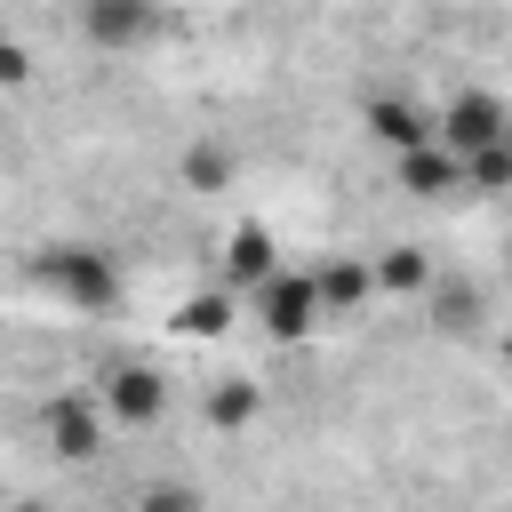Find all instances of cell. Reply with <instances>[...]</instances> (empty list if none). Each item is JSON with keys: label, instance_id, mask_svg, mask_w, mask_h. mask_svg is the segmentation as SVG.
<instances>
[{"label": "cell", "instance_id": "cell-1", "mask_svg": "<svg viewBox=\"0 0 512 512\" xmlns=\"http://www.w3.org/2000/svg\"><path fill=\"white\" fill-rule=\"evenodd\" d=\"M256 328L272 336V344H312L336 312H328V288H320V264H280L256 296Z\"/></svg>", "mask_w": 512, "mask_h": 512}, {"label": "cell", "instance_id": "cell-2", "mask_svg": "<svg viewBox=\"0 0 512 512\" xmlns=\"http://www.w3.org/2000/svg\"><path fill=\"white\" fill-rule=\"evenodd\" d=\"M32 272H40V288H48L64 312H112V304H120V264H112L104 248H88V240L48 248Z\"/></svg>", "mask_w": 512, "mask_h": 512}, {"label": "cell", "instance_id": "cell-3", "mask_svg": "<svg viewBox=\"0 0 512 512\" xmlns=\"http://www.w3.org/2000/svg\"><path fill=\"white\" fill-rule=\"evenodd\" d=\"M504 136H512V104H504L496 88H456V96H448L440 144H448L456 160H472V152H488V144H504Z\"/></svg>", "mask_w": 512, "mask_h": 512}, {"label": "cell", "instance_id": "cell-4", "mask_svg": "<svg viewBox=\"0 0 512 512\" xmlns=\"http://www.w3.org/2000/svg\"><path fill=\"white\" fill-rule=\"evenodd\" d=\"M80 32L104 56H136L160 32V0H80Z\"/></svg>", "mask_w": 512, "mask_h": 512}, {"label": "cell", "instance_id": "cell-5", "mask_svg": "<svg viewBox=\"0 0 512 512\" xmlns=\"http://www.w3.org/2000/svg\"><path fill=\"white\" fill-rule=\"evenodd\" d=\"M104 416L112 424H128V432H152L160 424V408H168V384H160V368H144V360H120L112 376H104Z\"/></svg>", "mask_w": 512, "mask_h": 512}, {"label": "cell", "instance_id": "cell-6", "mask_svg": "<svg viewBox=\"0 0 512 512\" xmlns=\"http://www.w3.org/2000/svg\"><path fill=\"white\" fill-rule=\"evenodd\" d=\"M48 440H56L64 464H96V456H104V400L64 392V400L48 408Z\"/></svg>", "mask_w": 512, "mask_h": 512}, {"label": "cell", "instance_id": "cell-7", "mask_svg": "<svg viewBox=\"0 0 512 512\" xmlns=\"http://www.w3.org/2000/svg\"><path fill=\"white\" fill-rule=\"evenodd\" d=\"M272 272H280V240H272L264 224H232V232H224V288L256 296Z\"/></svg>", "mask_w": 512, "mask_h": 512}, {"label": "cell", "instance_id": "cell-8", "mask_svg": "<svg viewBox=\"0 0 512 512\" xmlns=\"http://www.w3.org/2000/svg\"><path fill=\"white\" fill-rule=\"evenodd\" d=\"M368 136H376V144L400 160V152H424V144H440V120H424L408 96H376V104H368Z\"/></svg>", "mask_w": 512, "mask_h": 512}, {"label": "cell", "instance_id": "cell-9", "mask_svg": "<svg viewBox=\"0 0 512 512\" xmlns=\"http://www.w3.org/2000/svg\"><path fill=\"white\" fill-rule=\"evenodd\" d=\"M400 192H416V200H448V192H464V160H456L448 144L400 152Z\"/></svg>", "mask_w": 512, "mask_h": 512}, {"label": "cell", "instance_id": "cell-10", "mask_svg": "<svg viewBox=\"0 0 512 512\" xmlns=\"http://www.w3.org/2000/svg\"><path fill=\"white\" fill-rule=\"evenodd\" d=\"M232 296H240V288L184 296V304H176V336H200V344H208V336H224V328H232Z\"/></svg>", "mask_w": 512, "mask_h": 512}, {"label": "cell", "instance_id": "cell-11", "mask_svg": "<svg viewBox=\"0 0 512 512\" xmlns=\"http://www.w3.org/2000/svg\"><path fill=\"white\" fill-rule=\"evenodd\" d=\"M256 416H264V392H256L248 376H224V384L208 392V424H216V432H240V424H256Z\"/></svg>", "mask_w": 512, "mask_h": 512}, {"label": "cell", "instance_id": "cell-12", "mask_svg": "<svg viewBox=\"0 0 512 512\" xmlns=\"http://www.w3.org/2000/svg\"><path fill=\"white\" fill-rule=\"evenodd\" d=\"M376 288H384V296L432 288V256H424V248H384V256H376Z\"/></svg>", "mask_w": 512, "mask_h": 512}, {"label": "cell", "instance_id": "cell-13", "mask_svg": "<svg viewBox=\"0 0 512 512\" xmlns=\"http://www.w3.org/2000/svg\"><path fill=\"white\" fill-rule=\"evenodd\" d=\"M320 288H328V312H352V304L376 288V264H352V256H320Z\"/></svg>", "mask_w": 512, "mask_h": 512}, {"label": "cell", "instance_id": "cell-14", "mask_svg": "<svg viewBox=\"0 0 512 512\" xmlns=\"http://www.w3.org/2000/svg\"><path fill=\"white\" fill-rule=\"evenodd\" d=\"M464 192H512V136L464 160Z\"/></svg>", "mask_w": 512, "mask_h": 512}, {"label": "cell", "instance_id": "cell-15", "mask_svg": "<svg viewBox=\"0 0 512 512\" xmlns=\"http://www.w3.org/2000/svg\"><path fill=\"white\" fill-rule=\"evenodd\" d=\"M136 512H208V496H200L192 480H152V488L136 496Z\"/></svg>", "mask_w": 512, "mask_h": 512}, {"label": "cell", "instance_id": "cell-16", "mask_svg": "<svg viewBox=\"0 0 512 512\" xmlns=\"http://www.w3.org/2000/svg\"><path fill=\"white\" fill-rule=\"evenodd\" d=\"M224 176H232V160H224L216 144H192V152H184V184H192V192H216Z\"/></svg>", "mask_w": 512, "mask_h": 512}, {"label": "cell", "instance_id": "cell-17", "mask_svg": "<svg viewBox=\"0 0 512 512\" xmlns=\"http://www.w3.org/2000/svg\"><path fill=\"white\" fill-rule=\"evenodd\" d=\"M440 328H472V288H440Z\"/></svg>", "mask_w": 512, "mask_h": 512}, {"label": "cell", "instance_id": "cell-18", "mask_svg": "<svg viewBox=\"0 0 512 512\" xmlns=\"http://www.w3.org/2000/svg\"><path fill=\"white\" fill-rule=\"evenodd\" d=\"M8 512H48V504H40V496H24V504H8Z\"/></svg>", "mask_w": 512, "mask_h": 512}, {"label": "cell", "instance_id": "cell-19", "mask_svg": "<svg viewBox=\"0 0 512 512\" xmlns=\"http://www.w3.org/2000/svg\"><path fill=\"white\" fill-rule=\"evenodd\" d=\"M504 368H512V336H504Z\"/></svg>", "mask_w": 512, "mask_h": 512}]
</instances>
